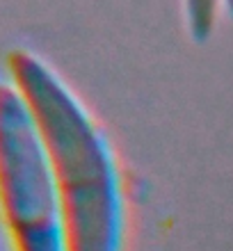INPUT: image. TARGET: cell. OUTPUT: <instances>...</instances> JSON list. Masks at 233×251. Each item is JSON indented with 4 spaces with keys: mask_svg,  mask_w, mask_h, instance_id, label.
I'll return each mask as SVG.
<instances>
[{
    "mask_svg": "<svg viewBox=\"0 0 233 251\" xmlns=\"http://www.w3.org/2000/svg\"><path fill=\"white\" fill-rule=\"evenodd\" d=\"M7 69L48 149L64 215L67 251H124L126 201L112 146L57 73L27 50Z\"/></svg>",
    "mask_w": 233,
    "mask_h": 251,
    "instance_id": "cell-1",
    "label": "cell"
},
{
    "mask_svg": "<svg viewBox=\"0 0 233 251\" xmlns=\"http://www.w3.org/2000/svg\"><path fill=\"white\" fill-rule=\"evenodd\" d=\"M224 5H227L229 14H231V19H233V0H224Z\"/></svg>",
    "mask_w": 233,
    "mask_h": 251,
    "instance_id": "cell-4",
    "label": "cell"
},
{
    "mask_svg": "<svg viewBox=\"0 0 233 251\" xmlns=\"http://www.w3.org/2000/svg\"><path fill=\"white\" fill-rule=\"evenodd\" d=\"M220 0H185L187 32L197 44H206L215 30Z\"/></svg>",
    "mask_w": 233,
    "mask_h": 251,
    "instance_id": "cell-3",
    "label": "cell"
},
{
    "mask_svg": "<svg viewBox=\"0 0 233 251\" xmlns=\"http://www.w3.org/2000/svg\"><path fill=\"white\" fill-rule=\"evenodd\" d=\"M0 212L14 251H67L53 162L26 99L0 85Z\"/></svg>",
    "mask_w": 233,
    "mask_h": 251,
    "instance_id": "cell-2",
    "label": "cell"
}]
</instances>
